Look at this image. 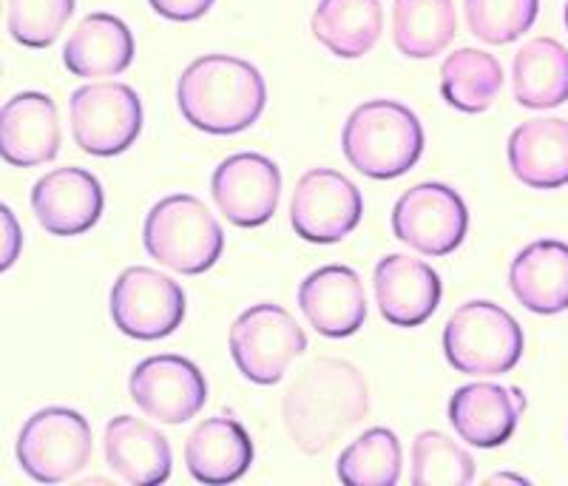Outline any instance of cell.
<instances>
[{"label": "cell", "instance_id": "cell-21", "mask_svg": "<svg viewBox=\"0 0 568 486\" xmlns=\"http://www.w3.org/2000/svg\"><path fill=\"white\" fill-rule=\"evenodd\" d=\"M251 464V433L233 415H211L187 435L185 467L200 484H233Z\"/></svg>", "mask_w": 568, "mask_h": 486}, {"label": "cell", "instance_id": "cell-6", "mask_svg": "<svg viewBox=\"0 0 568 486\" xmlns=\"http://www.w3.org/2000/svg\"><path fill=\"white\" fill-rule=\"evenodd\" d=\"M91 424L78 409L43 407L29 415L18 435L20 469L38 484H63L91 460Z\"/></svg>", "mask_w": 568, "mask_h": 486}, {"label": "cell", "instance_id": "cell-28", "mask_svg": "<svg viewBox=\"0 0 568 486\" xmlns=\"http://www.w3.org/2000/svg\"><path fill=\"white\" fill-rule=\"evenodd\" d=\"M400 467L404 449L398 435L387 427H373L342 449L336 475L349 486H393L400 480Z\"/></svg>", "mask_w": 568, "mask_h": 486}, {"label": "cell", "instance_id": "cell-29", "mask_svg": "<svg viewBox=\"0 0 568 486\" xmlns=\"http://www.w3.org/2000/svg\"><path fill=\"white\" fill-rule=\"evenodd\" d=\"M475 480V458L440 429H424L413 442L415 486H466Z\"/></svg>", "mask_w": 568, "mask_h": 486}, {"label": "cell", "instance_id": "cell-35", "mask_svg": "<svg viewBox=\"0 0 568 486\" xmlns=\"http://www.w3.org/2000/svg\"><path fill=\"white\" fill-rule=\"evenodd\" d=\"M562 20H566V29H568V0H566V9H562Z\"/></svg>", "mask_w": 568, "mask_h": 486}, {"label": "cell", "instance_id": "cell-12", "mask_svg": "<svg viewBox=\"0 0 568 486\" xmlns=\"http://www.w3.org/2000/svg\"><path fill=\"white\" fill-rule=\"evenodd\" d=\"M131 402L160 424H185L202 413L207 382L191 358L151 356L131 369Z\"/></svg>", "mask_w": 568, "mask_h": 486}, {"label": "cell", "instance_id": "cell-15", "mask_svg": "<svg viewBox=\"0 0 568 486\" xmlns=\"http://www.w3.org/2000/svg\"><path fill=\"white\" fill-rule=\"evenodd\" d=\"M375 305L393 327H420L440 305V276L407 253H387L373 273Z\"/></svg>", "mask_w": 568, "mask_h": 486}, {"label": "cell", "instance_id": "cell-17", "mask_svg": "<svg viewBox=\"0 0 568 486\" xmlns=\"http://www.w3.org/2000/svg\"><path fill=\"white\" fill-rule=\"evenodd\" d=\"M298 307L318 336L347 338L367 322L362 276L347 265H324L298 287Z\"/></svg>", "mask_w": 568, "mask_h": 486}, {"label": "cell", "instance_id": "cell-4", "mask_svg": "<svg viewBox=\"0 0 568 486\" xmlns=\"http://www.w3.org/2000/svg\"><path fill=\"white\" fill-rule=\"evenodd\" d=\"M151 260L182 276H200L222 260L225 231L194 194H171L156 202L142 225Z\"/></svg>", "mask_w": 568, "mask_h": 486}, {"label": "cell", "instance_id": "cell-25", "mask_svg": "<svg viewBox=\"0 0 568 486\" xmlns=\"http://www.w3.org/2000/svg\"><path fill=\"white\" fill-rule=\"evenodd\" d=\"M511 89L524 109H557L568 100V49L555 38L524 43L511 65Z\"/></svg>", "mask_w": 568, "mask_h": 486}, {"label": "cell", "instance_id": "cell-18", "mask_svg": "<svg viewBox=\"0 0 568 486\" xmlns=\"http://www.w3.org/2000/svg\"><path fill=\"white\" fill-rule=\"evenodd\" d=\"M58 105L43 91H20L0 111V154L14 169L52 162L60 151Z\"/></svg>", "mask_w": 568, "mask_h": 486}, {"label": "cell", "instance_id": "cell-19", "mask_svg": "<svg viewBox=\"0 0 568 486\" xmlns=\"http://www.w3.org/2000/svg\"><path fill=\"white\" fill-rule=\"evenodd\" d=\"M134 34L109 12H91L80 20L63 45V65L74 78H116L134 63Z\"/></svg>", "mask_w": 568, "mask_h": 486}, {"label": "cell", "instance_id": "cell-8", "mask_svg": "<svg viewBox=\"0 0 568 486\" xmlns=\"http://www.w3.org/2000/svg\"><path fill=\"white\" fill-rule=\"evenodd\" d=\"M111 318L120 333L136 342H156L182 324L187 311L185 291L154 267H125L111 287Z\"/></svg>", "mask_w": 568, "mask_h": 486}, {"label": "cell", "instance_id": "cell-13", "mask_svg": "<svg viewBox=\"0 0 568 486\" xmlns=\"http://www.w3.org/2000/svg\"><path fill=\"white\" fill-rule=\"evenodd\" d=\"M211 196L231 225L258 227L273 220L282 196V171L265 154H233L216 165Z\"/></svg>", "mask_w": 568, "mask_h": 486}, {"label": "cell", "instance_id": "cell-11", "mask_svg": "<svg viewBox=\"0 0 568 486\" xmlns=\"http://www.w3.org/2000/svg\"><path fill=\"white\" fill-rule=\"evenodd\" d=\"M364 216V196L355 182L333 169H311L296 182L291 200V225L313 245L342 242Z\"/></svg>", "mask_w": 568, "mask_h": 486}, {"label": "cell", "instance_id": "cell-10", "mask_svg": "<svg viewBox=\"0 0 568 486\" xmlns=\"http://www.w3.org/2000/svg\"><path fill=\"white\" fill-rule=\"evenodd\" d=\"M469 211L464 196L444 182H420L393 207V234L424 256H449L466 240Z\"/></svg>", "mask_w": 568, "mask_h": 486}, {"label": "cell", "instance_id": "cell-26", "mask_svg": "<svg viewBox=\"0 0 568 486\" xmlns=\"http://www.w3.org/2000/svg\"><path fill=\"white\" fill-rule=\"evenodd\" d=\"M458 34L453 0H395L393 43L404 58L429 60L446 52Z\"/></svg>", "mask_w": 568, "mask_h": 486}, {"label": "cell", "instance_id": "cell-27", "mask_svg": "<svg viewBox=\"0 0 568 486\" xmlns=\"http://www.w3.org/2000/svg\"><path fill=\"white\" fill-rule=\"evenodd\" d=\"M504 65L480 49H458L440 65V94L464 114H484L504 91Z\"/></svg>", "mask_w": 568, "mask_h": 486}, {"label": "cell", "instance_id": "cell-3", "mask_svg": "<svg viewBox=\"0 0 568 486\" xmlns=\"http://www.w3.org/2000/svg\"><path fill=\"white\" fill-rule=\"evenodd\" d=\"M342 151L358 174L395 180L415 169L424 154V125L418 114L395 100H367L347 118Z\"/></svg>", "mask_w": 568, "mask_h": 486}, {"label": "cell", "instance_id": "cell-2", "mask_svg": "<svg viewBox=\"0 0 568 486\" xmlns=\"http://www.w3.org/2000/svg\"><path fill=\"white\" fill-rule=\"evenodd\" d=\"M176 105L185 123L205 134L247 131L267 105V85L256 65L233 54L196 58L180 74Z\"/></svg>", "mask_w": 568, "mask_h": 486}, {"label": "cell", "instance_id": "cell-23", "mask_svg": "<svg viewBox=\"0 0 568 486\" xmlns=\"http://www.w3.org/2000/svg\"><path fill=\"white\" fill-rule=\"evenodd\" d=\"M509 287L526 311L557 316L568 311V245L540 240L517 251L509 267Z\"/></svg>", "mask_w": 568, "mask_h": 486}, {"label": "cell", "instance_id": "cell-5", "mask_svg": "<svg viewBox=\"0 0 568 486\" xmlns=\"http://www.w3.org/2000/svg\"><path fill=\"white\" fill-rule=\"evenodd\" d=\"M526 336L506 307L471 298L444 327V356L464 376H504L524 358Z\"/></svg>", "mask_w": 568, "mask_h": 486}, {"label": "cell", "instance_id": "cell-16", "mask_svg": "<svg viewBox=\"0 0 568 486\" xmlns=\"http://www.w3.org/2000/svg\"><path fill=\"white\" fill-rule=\"evenodd\" d=\"M526 413L524 389L504 384H464L449 398V424L460 442L478 449L504 447Z\"/></svg>", "mask_w": 568, "mask_h": 486}, {"label": "cell", "instance_id": "cell-24", "mask_svg": "<svg viewBox=\"0 0 568 486\" xmlns=\"http://www.w3.org/2000/svg\"><path fill=\"white\" fill-rule=\"evenodd\" d=\"M311 29L329 54L342 60L364 58L384 32L382 0H318Z\"/></svg>", "mask_w": 568, "mask_h": 486}, {"label": "cell", "instance_id": "cell-20", "mask_svg": "<svg viewBox=\"0 0 568 486\" xmlns=\"http://www.w3.org/2000/svg\"><path fill=\"white\" fill-rule=\"evenodd\" d=\"M105 464L125 484H162L171 475V444L154 424L116 415L105 424Z\"/></svg>", "mask_w": 568, "mask_h": 486}, {"label": "cell", "instance_id": "cell-7", "mask_svg": "<svg viewBox=\"0 0 568 486\" xmlns=\"http://www.w3.org/2000/svg\"><path fill=\"white\" fill-rule=\"evenodd\" d=\"M227 347L233 364L247 382L271 387L282 382L284 369L291 367L293 358L307 351V336L293 313L273 302H262L236 316V322L231 324Z\"/></svg>", "mask_w": 568, "mask_h": 486}, {"label": "cell", "instance_id": "cell-34", "mask_svg": "<svg viewBox=\"0 0 568 486\" xmlns=\"http://www.w3.org/2000/svg\"><path fill=\"white\" fill-rule=\"evenodd\" d=\"M486 484H529L526 475H515V473H495L486 478Z\"/></svg>", "mask_w": 568, "mask_h": 486}, {"label": "cell", "instance_id": "cell-30", "mask_svg": "<svg viewBox=\"0 0 568 486\" xmlns=\"http://www.w3.org/2000/svg\"><path fill=\"white\" fill-rule=\"evenodd\" d=\"M469 32L489 45H506L535 27L540 0H464Z\"/></svg>", "mask_w": 568, "mask_h": 486}, {"label": "cell", "instance_id": "cell-22", "mask_svg": "<svg viewBox=\"0 0 568 486\" xmlns=\"http://www.w3.org/2000/svg\"><path fill=\"white\" fill-rule=\"evenodd\" d=\"M509 169L517 180L537 191L568 185V123L560 118H537L517 125L506 145Z\"/></svg>", "mask_w": 568, "mask_h": 486}, {"label": "cell", "instance_id": "cell-33", "mask_svg": "<svg viewBox=\"0 0 568 486\" xmlns=\"http://www.w3.org/2000/svg\"><path fill=\"white\" fill-rule=\"evenodd\" d=\"M3 225H7V247H3V262H0V267L9 271V267L14 265V260H18L20 245H23V234H20L18 220H14L12 207L9 205H3Z\"/></svg>", "mask_w": 568, "mask_h": 486}, {"label": "cell", "instance_id": "cell-1", "mask_svg": "<svg viewBox=\"0 0 568 486\" xmlns=\"http://www.w3.org/2000/svg\"><path fill=\"white\" fill-rule=\"evenodd\" d=\"M369 415V384L347 358L318 356L282 398V422L304 455H322Z\"/></svg>", "mask_w": 568, "mask_h": 486}, {"label": "cell", "instance_id": "cell-14", "mask_svg": "<svg viewBox=\"0 0 568 486\" xmlns=\"http://www.w3.org/2000/svg\"><path fill=\"white\" fill-rule=\"evenodd\" d=\"M103 185L91 171L65 165L40 176L32 189V211L52 236H80L103 216Z\"/></svg>", "mask_w": 568, "mask_h": 486}, {"label": "cell", "instance_id": "cell-31", "mask_svg": "<svg viewBox=\"0 0 568 486\" xmlns=\"http://www.w3.org/2000/svg\"><path fill=\"white\" fill-rule=\"evenodd\" d=\"M74 14V0H7L9 34L27 49H49Z\"/></svg>", "mask_w": 568, "mask_h": 486}, {"label": "cell", "instance_id": "cell-32", "mask_svg": "<svg viewBox=\"0 0 568 486\" xmlns=\"http://www.w3.org/2000/svg\"><path fill=\"white\" fill-rule=\"evenodd\" d=\"M160 18L174 20V23H191V20L205 18L216 0H149Z\"/></svg>", "mask_w": 568, "mask_h": 486}, {"label": "cell", "instance_id": "cell-9", "mask_svg": "<svg viewBox=\"0 0 568 486\" xmlns=\"http://www.w3.org/2000/svg\"><path fill=\"white\" fill-rule=\"evenodd\" d=\"M71 136L91 156H116L142 131V100L129 83L80 85L69 100Z\"/></svg>", "mask_w": 568, "mask_h": 486}]
</instances>
